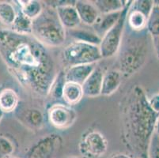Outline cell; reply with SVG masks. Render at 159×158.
<instances>
[{
    "label": "cell",
    "mask_w": 159,
    "mask_h": 158,
    "mask_svg": "<svg viewBox=\"0 0 159 158\" xmlns=\"http://www.w3.org/2000/svg\"><path fill=\"white\" fill-rule=\"evenodd\" d=\"M0 55L23 86L38 95L48 96L58 73L47 47L32 35L1 29Z\"/></svg>",
    "instance_id": "obj_1"
},
{
    "label": "cell",
    "mask_w": 159,
    "mask_h": 158,
    "mask_svg": "<svg viewBox=\"0 0 159 158\" xmlns=\"http://www.w3.org/2000/svg\"><path fill=\"white\" fill-rule=\"evenodd\" d=\"M121 137L128 150L137 156L147 154L159 115L149 104L143 87L133 85L120 103Z\"/></svg>",
    "instance_id": "obj_2"
},
{
    "label": "cell",
    "mask_w": 159,
    "mask_h": 158,
    "mask_svg": "<svg viewBox=\"0 0 159 158\" xmlns=\"http://www.w3.org/2000/svg\"><path fill=\"white\" fill-rule=\"evenodd\" d=\"M143 32V31H142ZM134 32L123 37L118 55V70L122 76L130 77L139 71L147 62L148 56L147 35Z\"/></svg>",
    "instance_id": "obj_3"
},
{
    "label": "cell",
    "mask_w": 159,
    "mask_h": 158,
    "mask_svg": "<svg viewBox=\"0 0 159 158\" xmlns=\"http://www.w3.org/2000/svg\"><path fill=\"white\" fill-rule=\"evenodd\" d=\"M32 36L47 47H56L63 44L66 29L58 17L56 9L44 7L41 14L33 20Z\"/></svg>",
    "instance_id": "obj_4"
},
{
    "label": "cell",
    "mask_w": 159,
    "mask_h": 158,
    "mask_svg": "<svg viewBox=\"0 0 159 158\" xmlns=\"http://www.w3.org/2000/svg\"><path fill=\"white\" fill-rule=\"evenodd\" d=\"M60 59L66 68L73 66L96 63L102 57L99 46L74 41L62 50Z\"/></svg>",
    "instance_id": "obj_5"
},
{
    "label": "cell",
    "mask_w": 159,
    "mask_h": 158,
    "mask_svg": "<svg viewBox=\"0 0 159 158\" xmlns=\"http://www.w3.org/2000/svg\"><path fill=\"white\" fill-rule=\"evenodd\" d=\"M132 2L133 1H128V3L123 9L120 17L116 24L102 38L99 48L102 59L112 57L119 52L124 37L127 17Z\"/></svg>",
    "instance_id": "obj_6"
},
{
    "label": "cell",
    "mask_w": 159,
    "mask_h": 158,
    "mask_svg": "<svg viewBox=\"0 0 159 158\" xmlns=\"http://www.w3.org/2000/svg\"><path fill=\"white\" fill-rule=\"evenodd\" d=\"M108 142L102 133L90 130L83 134L79 144V152L84 158H98L107 151Z\"/></svg>",
    "instance_id": "obj_7"
},
{
    "label": "cell",
    "mask_w": 159,
    "mask_h": 158,
    "mask_svg": "<svg viewBox=\"0 0 159 158\" xmlns=\"http://www.w3.org/2000/svg\"><path fill=\"white\" fill-rule=\"evenodd\" d=\"M62 146L63 139L59 134H48L30 148L27 153V158H55Z\"/></svg>",
    "instance_id": "obj_8"
},
{
    "label": "cell",
    "mask_w": 159,
    "mask_h": 158,
    "mask_svg": "<svg viewBox=\"0 0 159 158\" xmlns=\"http://www.w3.org/2000/svg\"><path fill=\"white\" fill-rule=\"evenodd\" d=\"M49 122L56 128L64 130L71 127L77 119V114L70 106L55 104L48 111Z\"/></svg>",
    "instance_id": "obj_9"
},
{
    "label": "cell",
    "mask_w": 159,
    "mask_h": 158,
    "mask_svg": "<svg viewBox=\"0 0 159 158\" xmlns=\"http://www.w3.org/2000/svg\"><path fill=\"white\" fill-rule=\"evenodd\" d=\"M75 2L76 1H75L73 3L61 6L56 8L58 17L66 29L70 30L78 28L79 25L82 23L77 11L75 7Z\"/></svg>",
    "instance_id": "obj_10"
},
{
    "label": "cell",
    "mask_w": 159,
    "mask_h": 158,
    "mask_svg": "<svg viewBox=\"0 0 159 158\" xmlns=\"http://www.w3.org/2000/svg\"><path fill=\"white\" fill-rule=\"evenodd\" d=\"M104 73L102 68L96 66L91 74L82 85L83 95L87 97H96L101 95Z\"/></svg>",
    "instance_id": "obj_11"
},
{
    "label": "cell",
    "mask_w": 159,
    "mask_h": 158,
    "mask_svg": "<svg viewBox=\"0 0 159 158\" xmlns=\"http://www.w3.org/2000/svg\"><path fill=\"white\" fill-rule=\"evenodd\" d=\"M81 22L88 26H93L99 18L101 14L93 2L76 1L75 5Z\"/></svg>",
    "instance_id": "obj_12"
},
{
    "label": "cell",
    "mask_w": 159,
    "mask_h": 158,
    "mask_svg": "<svg viewBox=\"0 0 159 158\" xmlns=\"http://www.w3.org/2000/svg\"><path fill=\"white\" fill-rule=\"evenodd\" d=\"M96 66V63H92L78 65L66 68L64 71L66 82H75L79 85H82L91 73L94 70Z\"/></svg>",
    "instance_id": "obj_13"
},
{
    "label": "cell",
    "mask_w": 159,
    "mask_h": 158,
    "mask_svg": "<svg viewBox=\"0 0 159 158\" xmlns=\"http://www.w3.org/2000/svg\"><path fill=\"white\" fill-rule=\"evenodd\" d=\"M121 12L122 11L111 14H101L96 23L92 26L94 33L102 38L116 24L121 15Z\"/></svg>",
    "instance_id": "obj_14"
},
{
    "label": "cell",
    "mask_w": 159,
    "mask_h": 158,
    "mask_svg": "<svg viewBox=\"0 0 159 158\" xmlns=\"http://www.w3.org/2000/svg\"><path fill=\"white\" fill-rule=\"evenodd\" d=\"M122 82V74L118 70H109L104 73L102 81V96H110L113 94Z\"/></svg>",
    "instance_id": "obj_15"
},
{
    "label": "cell",
    "mask_w": 159,
    "mask_h": 158,
    "mask_svg": "<svg viewBox=\"0 0 159 158\" xmlns=\"http://www.w3.org/2000/svg\"><path fill=\"white\" fill-rule=\"evenodd\" d=\"M19 115L17 114L18 118L32 129H40L44 124V115L41 111L35 108H28L21 109Z\"/></svg>",
    "instance_id": "obj_16"
},
{
    "label": "cell",
    "mask_w": 159,
    "mask_h": 158,
    "mask_svg": "<svg viewBox=\"0 0 159 158\" xmlns=\"http://www.w3.org/2000/svg\"><path fill=\"white\" fill-rule=\"evenodd\" d=\"M82 85L70 82H66L63 89L62 99L69 106L77 104L83 97Z\"/></svg>",
    "instance_id": "obj_17"
},
{
    "label": "cell",
    "mask_w": 159,
    "mask_h": 158,
    "mask_svg": "<svg viewBox=\"0 0 159 158\" xmlns=\"http://www.w3.org/2000/svg\"><path fill=\"white\" fill-rule=\"evenodd\" d=\"M69 33L75 39V41L82 42L97 46H99L102 41V38L98 37L93 30H88L78 27L74 29H70Z\"/></svg>",
    "instance_id": "obj_18"
},
{
    "label": "cell",
    "mask_w": 159,
    "mask_h": 158,
    "mask_svg": "<svg viewBox=\"0 0 159 158\" xmlns=\"http://www.w3.org/2000/svg\"><path fill=\"white\" fill-rule=\"evenodd\" d=\"M18 103V95L13 89H6L0 93V109L3 112H11L16 110Z\"/></svg>",
    "instance_id": "obj_19"
},
{
    "label": "cell",
    "mask_w": 159,
    "mask_h": 158,
    "mask_svg": "<svg viewBox=\"0 0 159 158\" xmlns=\"http://www.w3.org/2000/svg\"><path fill=\"white\" fill-rule=\"evenodd\" d=\"M16 2H18L22 14L31 20L37 18L44 9L41 2L37 0H21L16 1Z\"/></svg>",
    "instance_id": "obj_20"
},
{
    "label": "cell",
    "mask_w": 159,
    "mask_h": 158,
    "mask_svg": "<svg viewBox=\"0 0 159 158\" xmlns=\"http://www.w3.org/2000/svg\"><path fill=\"white\" fill-rule=\"evenodd\" d=\"M93 3L101 14H107L111 13L119 12L128 3V1L124 0H96Z\"/></svg>",
    "instance_id": "obj_21"
},
{
    "label": "cell",
    "mask_w": 159,
    "mask_h": 158,
    "mask_svg": "<svg viewBox=\"0 0 159 158\" xmlns=\"http://www.w3.org/2000/svg\"><path fill=\"white\" fill-rule=\"evenodd\" d=\"M32 24L33 20L30 19L22 14L20 9L17 11V17L10 29L13 32L23 35H32Z\"/></svg>",
    "instance_id": "obj_22"
},
{
    "label": "cell",
    "mask_w": 159,
    "mask_h": 158,
    "mask_svg": "<svg viewBox=\"0 0 159 158\" xmlns=\"http://www.w3.org/2000/svg\"><path fill=\"white\" fill-rule=\"evenodd\" d=\"M148 17H146L141 12L130 8L128 12L127 22L128 23L130 29L134 32H142L147 29Z\"/></svg>",
    "instance_id": "obj_23"
},
{
    "label": "cell",
    "mask_w": 159,
    "mask_h": 158,
    "mask_svg": "<svg viewBox=\"0 0 159 158\" xmlns=\"http://www.w3.org/2000/svg\"><path fill=\"white\" fill-rule=\"evenodd\" d=\"M17 17V11L9 2H0V22L11 27Z\"/></svg>",
    "instance_id": "obj_24"
},
{
    "label": "cell",
    "mask_w": 159,
    "mask_h": 158,
    "mask_svg": "<svg viewBox=\"0 0 159 158\" xmlns=\"http://www.w3.org/2000/svg\"><path fill=\"white\" fill-rule=\"evenodd\" d=\"M147 31L153 37H159V7L154 5L147 20Z\"/></svg>",
    "instance_id": "obj_25"
},
{
    "label": "cell",
    "mask_w": 159,
    "mask_h": 158,
    "mask_svg": "<svg viewBox=\"0 0 159 158\" xmlns=\"http://www.w3.org/2000/svg\"><path fill=\"white\" fill-rule=\"evenodd\" d=\"M65 83H66L65 73L64 71L61 70L57 74V76L55 78L48 95L51 96L52 97H53L54 99L62 98L63 86H64Z\"/></svg>",
    "instance_id": "obj_26"
},
{
    "label": "cell",
    "mask_w": 159,
    "mask_h": 158,
    "mask_svg": "<svg viewBox=\"0 0 159 158\" xmlns=\"http://www.w3.org/2000/svg\"><path fill=\"white\" fill-rule=\"evenodd\" d=\"M154 7V1L152 0H137V1H133L131 8L139 11L146 17H149Z\"/></svg>",
    "instance_id": "obj_27"
},
{
    "label": "cell",
    "mask_w": 159,
    "mask_h": 158,
    "mask_svg": "<svg viewBox=\"0 0 159 158\" xmlns=\"http://www.w3.org/2000/svg\"><path fill=\"white\" fill-rule=\"evenodd\" d=\"M14 151L12 142L7 138L0 136V158H7L11 156Z\"/></svg>",
    "instance_id": "obj_28"
},
{
    "label": "cell",
    "mask_w": 159,
    "mask_h": 158,
    "mask_svg": "<svg viewBox=\"0 0 159 158\" xmlns=\"http://www.w3.org/2000/svg\"><path fill=\"white\" fill-rule=\"evenodd\" d=\"M148 158H159V136L154 133L147 150Z\"/></svg>",
    "instance_id": "obj_29"
},
{
    "label": "cell",
    "mask_w": 159,
    "mask_h": 158,
    "mask_svg": "<svg viewBox=\"0 0 159 158\" xmlns=\"http://www.w3.org/2000/svg\"><path fill=\"white\" fill-rule=\"evenodd\" d=\"M149 104L153 111L159 115V94H154L150 99H148Z\"/></svg>",
    "instance_id": "obj_30"
},
{
    "label": "cell",
    "mask_w": 159,
    "mask_h": 158,
    "mask_svg": "<svg viewBox=\"0 0 159 158\" xmlns=\"http://www.w3.org/2000/svg\"><path fill=\"white\" fill-rule=\"evenodd\" d=\"M153 43H154V51H155L156 56L159 60V37H153L152 38Z\"/></svg>",
    "instance_id": "obj_31"
},
{
    "label": "cell",
    "mask_w": 159,
    "mask_h": 158,
    "mask_svg": "<svg viewBox=\"0 0 159 158\" xmlns=\"http://www.w3.org/2000/svg\"><path fill=\"white\" fill-rule=\"evenodd\" d=\"M109 158H131V157H130L128 154H126V153H116L111 155V156Z\"/></svg>",
    "instance_id": "obj_32"
},
{
    "label": "cell",
    "mask_w": 159,
    "mask_h": 158,
    "mask_svg": "<svg viewBox=\"0 0 159 158\" xmlns=\"http://www.w3.org/2000/svg\"><path fill=\"white\" fill-rule=\"evenodd\" d=\"M154 133H156V134L159 136V116H158V118H157V122H156L155 129H154Z\"/></svg>",
    "instance_id": "obj_33"
},
{
    "label": "cell",
    "mask_w": 159,
    "mask_h": 158,
    "mask_svg": "<svg viewBox=\"0 0 159 158\" xmlns=\"http://www.w3.org/2000/svg\"><path fill=\"white\" fill-rule=\"evenodd\" d=\"M137 158H148V156H147V154H145V155H141V156H137Z\"/></svg>",
    "instance_id": "obj_34"
},
{
    "label": "cell",
    "mask_w": 159,
    "mask_h": 158,
    "mask_svg": "<svg viewBox=\"0 0 159 158\" xmlns=\"http://www.w3.org/2000/svg\"><path fill=\"white\" fill-rule=\"evenodd\" d=\"M3 111H2V110L0 109V121H1V120H2V115H3Z\"/></svg>",
    "instance_id": "obj_35"
},
{
    "label": "cell",
    "mask_w": 159,
    "mask_h": 158,
    "mask_svg": "<svg viewBox=\"0 0 159 158\" xmlns=\"http://www.w3.org/2000/svg\"><path fill=\"white\" fill-rule=\"evenodd\" d=\"M154 5L158 6L159 7V0H156V1H154Z\"/></svg>",
    "instance_id": "obj_36"
},
{
    "label": "cell",
    "mask_w": 159,
    "mask_h": 158,
    "mask_svg": "<svg viewBox=\"0 0 159 158\" xmlns=\"http://www.w3.org/2000/svg\"><path fill=\"white\" fill-rule=\"evenodd\" d=\"M66 158H83V157H75V156H72V157H66Z\"/></svg>",
    "instance_id": "obj_37"
},
{
    "label": "cell",
    "mask_w": 159,
    "mask_h": 158,
    "mask_svg": "<svg viewBox=\"0 0 159 158\" xmlns=\"http://www.w3.org/2000/svg\"><path fill=\"white\" fill-rule=\"evenodd\" d=\"M7 158H16V157H13V156H9V157H7Z\"/></svg>",
    "instance_id": "obj_38"
},
{
    "label": "cell",
    "mask_w": 159,
    "mask_h": 158,
    "mask_svg": "<svg viewBox=\"0 0 159 158\" xmlns=\"http://www.w3.org/2000/svg\"><path fill=\"white\" fill-rule=\"evenodd\" d=\"M158 94H159V93H158Z\"/></svg>",
    "instance_id": "obj_39"
}]
</instances>
